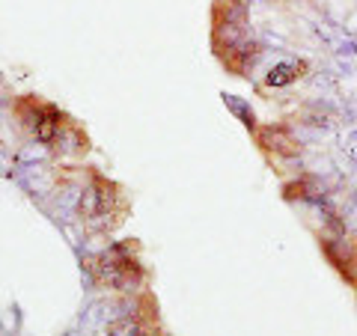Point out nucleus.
<instances>
[{
  "mask_svg": "<svg viewBox=\"0 0 357 336\" xmlns=\"http://www.w3.org/2000/svg\"><path fill=\"white\" fill-rule=\"evenodd\" d=\"M18 114L30 125L33 137L42 140L45 146H57V140H63L66 116L60 114L57 107L42 105V102H36V98H24V102L18 105Z\"/></svg>",
  "mask_w": 357,
  "mask_h": 336,
  "instance_id": "f257e3e1",
  "label": "nucleus"
},
{
  "mask_svg": "<svg viewBox=\"0 0 357 336\" xmlns=\"http://www.w3.org/2000/svg\"><path fill=\"white\" fill-rule=\"evenodd\" d=\"M116 203H122L119 188L110 185L102 176H93V185L84 190L81 199V215L93 227H107V217L116 215Z\"/></svg>",
  "mask_w": 357,
  "mask_h": 336,
  "instance_id": "f03ea898",
  "label": "nucleus"
},
{
  "mask_svg": "<svg viewBox=\"0 0 357 336\" xmlns=\"http://www.w3.org/2000/svg\"><path fill=\"white\" fill-rule=\"evenodd\" d=\"M152 310H155L152 307V298L146 295L137 312H131V316L119 319L116 324H110L107 336H155L158 324H155V312Z\"/></svg>",
  "mask_w": 357,
  "mask_h": 336,
  "instance_id": "7ed1b4c3",
  "label": "nucleus"
},
{
  "mask_svg": "<svg viewBox=\"0 0 357 336\" xmlns=\"http://www.w3.org/2000/svg\"><path fill=\"white\" fill-rule=\"evenodd\" d=\"M259 143L274 152V155H283V158H295V155L301 152V143L292 137V131H289L286 125H268L259 131Z\"/></svg>",
  "mask_w": 357,
  "mask_h": 336,
  "instance_id": "20e7f679",
  "label": "nucleus"
},
{
  "mask_svg": "<svg viewBox=\"0 0 357 336\" xmlns=\"http://www.w3.org/2000/svg\"><path fill=\"white\" fill-rule=\"evenodd\" d=\"M307 69V63H292V66H277V69L268 75V86H286L292 84L295 77H301Z\"/></svg>",
  "mask_w": 357,
  "mask_h": 336,
  "instance_id": "39448f33",
  "label": "nucleus"
},
{
  "mask_svg": "<svg viewBox=\"0 0 357 336\" xmlns=\"http://www.w3.org/2000/svg\"><path fill=\"white\" fill-rule=\"evenodd\" d=\"M238 3H248V0H238Z\"/></svg>",
  "mask_w": 357,
  "mask_h": 336,
  "instance_id": "423d86ee",
  "label": "nucleus"
}]
</instances>
